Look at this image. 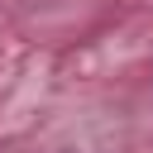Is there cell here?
Returning a JSON list of instances; mask_svg holds the SVG:
<instances>
[]
</instances>
